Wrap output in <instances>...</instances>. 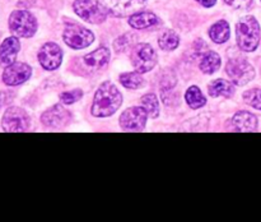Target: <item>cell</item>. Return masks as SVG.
Returning a JSON list of instances; mask_svg holds the SVG:
<instances>
[{
	"instance_id": "obj_10",
	"label": "cell",
	"mask_w": 261,
	"mask_h": 222,
	"mask_svg": "<svg viewBox=\"0 0 261 222\" xmlns=\"http://www.w3.org/2000/svg\"><path fill=\"white\" fill-rule=\"evenodd\" d=\"M147 117L148 112L143 106L129 107L120 116V127L125 130H130V132L142 130L147 124Z\"/></svg>"
},
{
	"instance_id": "obj_12",
	"label": "cell",
	"mask_w": 261,
	"mask_h": 222,
	"mask_svg": "<svg viewBox=\"0 0 261 222\" xmlns=\"http://www.w3.org/2000/svg\"><path fill=\"white\" fill-rule=\"evenodd\" d=\"M32 74V69L25 63H13L5 66L3 73V82L7 86H19L28 81Z\"/></svg>"
},
{
	"instance_id": "obj_21",
	"label": "cell",
	"mask_w": 261,
	"mask_h": 222,
	"mask_svg": "<svg viewBox=\"0 0 261 222\" xmlns=\"http://www.w3.org/2000/svg\"><path fill=\"white\" fill-rule=\"evenodd\" d=\"M185 100L191 109H200V107H203L204 105L206 104L205 96H204L203 92L200 91V88L196 86H191L190 88L186 91Z\"/></svg>"
},
{
	"instance_id": "obj_7",
	"label": "cell",
	"mask_w": 261,
	"mask_h": 222,
	"mask_svg": "<svg viewBox=\"0 0 261 222\" xmlns=\"http://www.w3.org/2000/svg\"><path fill=\"white\" fill-rule=\"evenodd\" d=\"M132 61L135 70L139 73H147L157 64V54L149 43H138L133 48Z\"/></svg>"
},
{
	"instance_id": "obj_20",
	"label": "cell",
	"mask_w": 261,
	"mask_h": 222,
	"mask_svg": "<svg viewBox=\"0 0 261 222\" xmlns=\"http://www.w3.org/2000/svg\"><path fill=\"white\" fill-rule=\"evenodd\" d=\"M221 66V58L214 51H208L203 54L200 59V69L205 74H213Z\"/></svg>"
},
{
	"instance_id": "obj_29",
	"label": "cell",
	"mask_w": 261,
	"mask_h": 222,
	"mask_svg": "<svg viewBox=\"0 0 261 222\" xmlns=\"http://www.w3.org/2000/svg\"><path fill=\"white\" fill-rule=\"evenodd\" d=\"M196 2L200 3V4L203 5V7L211 8V7H213L214 4H216L217 0H196Z\"/></svg>"
},
{
	"instance_id": "obj_17",
	"label": "cell",
	"mask_w": 261,
	"mask_h": 222,
	"mask_svg": "<svg viewBox=\"0 0 261 222\" xmlns=\"http://www.w3.org/2000/svg\"><path fill=\"white\" fill-rule=\"evenodd\" d=\"M110 58H111V54H110V50L105 46L102 47L96 48L92 53L87 54L84 56V63L87 64L91 68H101V66L106 65L109 63Z\"/></svg>"
},
{
	"instance_id": "obj_13",
	"label": "cell",
	"mask_w": 261,
	"mask_h": 222,
	"mask_svg": "<svg viewBox=\"0 0 261 222\" xmlns=\"http://www.w3.org/2000/svg\"><path fill=\"white\" fill-rule=\"evenodd\" d=\"M41 121L47 128H63L70 121V112L63 105H54L41 116Z\"/></svg>"
},
{
	"instance_id": "obj_19",
	"label": "cell",
	"mask_w": 261,
	"mask_h": 222,
	"mask_svg": "<svg viewBox=\"0 0 261 222\" xmlns=\"http://www.w3.org/2000/svg\"><path fill=\"white\" fill-rule=\"evenodd\" d=\"M229 35H231V30L227 20H218L209 28V36L216 43H224L228 41Z\"/></svg>"
},
{
	"instance_id": "obj_6",
	"label": "cell",
	"mask_w": 261,
	"mask_h": 222,
	"mask_svg": "<svg viewBox=\"0 0 261 222\" xmlns=\"http://www.w3.org/2000/svg\"><path fill=\"white\" fill-rule=\"evenodd\" d=\"M226 71L229 79L236 86H244L252 81L255 77V69L246 59L234 58L227 63Z\"/></svg>"
},
{
	"instance_id": "obj_30",
	"label": "cell",
	"mask_w": 261,
	"mask_h": 222,
	"mask_svg": "<svg viewBox=\"0 0 261 222\" xmlns=\"http://www.w3.org/2000/svg\"><path fill=\"white\" fill-rule=\"evenodd\" d=\"M0 107H2V105H0Z\"/></svg>"
},
{
	"instance_id": "obj_2",
	"label": "cell",
	"mask_w": 261,
	"mask_h": 222,
	"mask_svg": "<svg viewBox=\"0 0 261 222\" xmlns=\"http://www.w3.org/2000/svg\"><path fill=\"white\" fill-rule=\"evenodd\" d=\"M237 45L246 53L256 50L260 41V26L256 18L246 15L241 18L236 26Z\"/></svg>"
},
{
	"instance_id": "obj_15",
	"label": "cell",
	"mask_w": 261,
	"mask_h": 222,
	"mask_svg": "<svg viewBox=\"0 0 261 222\" xmlns=\"http://www.w3.org/2000/svg\"><path fill=\"white\" fill-rule=\"evenodd\" d=\"M234 132H254L257 129V117L249 111H239L231 120Z\"/></svg>"
},
{
	"instance_id": "obj_8",
	"label": "cell",
	"mask_w": 261,
	"mask_h": 222,
	"mask_svg": "<svg viewBox=\"0 0 261 222\" xmlns=\"http://www.w3.org/2000/svg\"><path fill=\"white\" fill-rule=\"evenodd\" d=\"M30 116L23 109L17 106L8 107L2 120L4 132H27L30 129Z\"/></svg>"
},
{
	"instance_id": "obj_22",
	"label": "cell",
	"mask_w": 261,
	"mask_h": 222,
	"mask_svg": "<svg viewBox=\"0 0 261 222\" xmlns=\"http://www.w3.org/2000/svg\"><path fill=\"white\" fill-rule=\"evenodd\" d=\"M158 43H160V47L162 48V50L172 51L175 50L178 46V43H180V37H178V35L176 32L167 30L160 36Z\"/></svg>"
},
{
	"instance_id": "obj_24",
	"label": "cell",
	"mask_w": 261,
	"mask_h": 222,
	"mask_svg": "<svg viewBox=\"0 0 261 222\" xmlns=\"http://www.w3.org/2000/svg\"><path fill=\"white\" fill-rule=\"evenodd\" d=\"M140 102H142V106L144 107L145 111L148 112V116L157 117L160 115V104H158V98L154 93L144 94Z\"/></svg>"
},
{
	"instance_id": "obj_5",
	"label": "cell",
	"mask_w": 261,
	"mask_h": 222,
	"mask_svg": "<svg viewBox=\"0 0 261 222\" xmlns=\"http://www.w3.org/2000/svg\"><path fill=\"white\" fill-rule=\"evenodd\" d=\"M63 38L68 46L75 50L87 47L94 41V35L91 30L76 23H68L64 30Z\"/></svg>"
},
{
	"instance_id": "obj_26",
	"label": "cell",
	"mask_w": 261,
	"mask_h": 222,
	"mask_svg": "<svg viewBox=\"0 0 261 222\" xmlns=\"http://www.w3.org/2000/svg\"><path fill=\"white\" fill-rule=\"evenodd\" d=\"M244 101L246 102L249 106L255 107V109L257 110H261V89L252 88L245 92Z\"/></svg>"
},
{
	"instance_id": "obj_25",
	"label": "cell",
	"mask_w": 261,
	"mask_h": 222,
	"mask_svg": "<svg viewBox=\"0 0 261 222\" xmlns=\"http://www.w3.org/2000/svg\"><path fill=\"white\" fill-rule=\"evenodd\" d=\"M135 36L133 33H126V35L121 36V37L117 38L114 43V47L116 50V53H122V51H126L127 48L135 46Z\"/></svg>"
},
{
	"instance_id": "obj_18",
	"label": "cell",
	"mask_w": 261,
	"mask_h": 222,
	"mask_svg": "<svg viewBox=\"0 0 261 222\" xmlns=\"http://www.w3.org/2000/svg\"><path fill=\"white\" fill-rule=\"evenodd\" d=\"M208 92L212 97H229L233 96L234 86L233 82L226 81V79H216L208 86Z\"/></svg>"
},
{
	"instance_id": "obj_27",
	"label": "cell",
	"mask_w": 261,
	"mask_h": 222,
	"mask_svg": "<svg viewBox=\"0 0 261 222\" xmlns=\"http://www.w3.org/2000/svg\"><path fill=\"white\" fill-rule=\"evenodd\" d=\"M83 96V91L82 89H73V91L64 92V93L60 94V101L63 102L64 105H71L74 102L79 101Z\"/></svg>"
},
{
	"instance_id": "obj_4",
	"label": "cell",
	"mask_w": 261,
	"mask_h": 222,
	"mask_svg": "<svg viewBox=\"0 0 261 222\" xmlns=\"http://www.w3.org/2000/svg\"><path fill=\"white\" fill-rule=\"evenodd\" d=\"M74 12L88 23L101 24L106 20L107 10L98 0H75L73 4Z\"/></svg>"
},
{
	"instance_id": "obj_16",
	"label": "cell",
	"mask_w": 261,
	"mask_h": 222,
	"mask_svg": "<svg viewBox=\"0 0 261 222\" xmlns=\"http://www.w3.org/2000/svg\"><path fill=\"white\" fill-rule=\"evenodd\" d=\"M160 19L155 14L150 12H137L129 17V24L135 30H145L158 24Z\"/></svg>"
},
{
	"instance_id": "obj_14",
	"label": "cell",
	"mask_w": 261,
	"mask_h": 222,
	"mask_svg": "<svg viewBox=\"0 0 261 222\" xmlns=\"http://www.w3.org/2000/svg\"><path fill=\"white\" fill-rule=\"evenodd\" d=\"M19 50L20 43L17 36L5 38L2 45H0V66L5 68V66L14 63Z\"/></svg>"
},
{
	"instance_id": "obj_9",
	"label": "cell",
	"mask_w": 261,
	"mask_h": 222,
	"mask_svg": "<svg viewBox=\"0 0 261 222\" xmlns=\"http://www.w3.org/2000/svg\"><path fill=\"white\" fill-rule=\"evenodd\" d=\"M107 13L114 17H127L144 8V0H99Z\"/></svg>"
},
{
	"instance_id": "obj_1",
	"label": "cell",
	"mask_w": 261,
	"mask_h": 222,
	"mask_svg": "<svg viewBox=\"0 0 261 222\" xmlns=\"http://www.w3.org/2000/svg\"><path fill=\"white\" fill-rule=\"evenodd\" d=\"M122 104V94L111 82H103L97 89L92 104V115L107 117L114 115Z\"/></svg>"
},
{
	"instance_id": "obj_11",
	"label": "cell",
	"mask_w": 261,
	"mask_h": 222,
	"mask_svg": "<svg viewBox=\"0 0 261 222\" xmlns=\"http://www.w3.org/2000/svg\"><path fill=\"white\" fill-rule=\"evenodd\" d=\"M38 61L46 70H55L63 61V51L55 42H47L38 51Z\"/></svg>"
},
{
	"instance_id": "obj_28",
	"label": "cell",
	"mask_w": 261,
	"mask_h": 222,
	"mask_svg": "<svg viewBox=\"0 0 261 222\" xmlns=\"http://www.w3.org/2000/svg\"><path fill=\"white\" fill-rule=\"evenodd\" d=\"M224 2L234 9H247L252 4V0H224Z\"/></svg>"
},
{
	"instance_id": "obj_23",
	"label": "cell",
	"mask_w": 261,
	"mask_h": 222,
	"mask_svg": "<svg viewBox=\"0 0 261 222\" xmlns=\"http://www.w3.org/2000/svg\"><path fill=\"white\" fill-rule=\"evenodd\" d=\"M120 83L129 89H138L143 87L144 79H143L142 73L139 71H133V73H124L120 76Z\"/></svg>"
},
{
	"instance_id": "obj_3",
	"label": "cell",
	"mask_w": 261,
	"mask_h": 222,
	"mask_svg": "<svg viewBox=\"0 0 261 222\" xmlns=\"http://www.w3.org/2000/svg\"><path fill=\"white\" fill-rule=\"evenodd\" d=\"M9 30L17 37H32L37 31V20L27 10H14L9 17Z\"/></svg>"
}]
</instances>
